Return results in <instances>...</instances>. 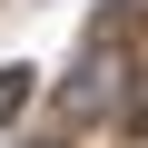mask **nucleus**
I'll list each match as a JSON object with an SVG mask.
<instances>
[{
    "label": "nucleus",
    "mask_w": 148,
    "mask_h": 148,
    "mask_svg": "<svg viewBox=\"0 0 148 148\" xmlns=\"http://www.w3.org/2000/svg\"><path fill=\"white\" fill-rule=\"evenodd\" d=\"M119 79H128V59H119V49H99V59L79 69V79H69V109H89V119H99V109L119 99Z\"/></svg>",
    "instance_id": "1"
},
{
    "label": "nucleus",
    "mask_w": 148,
    "mask_h": 148,
    "mask_svg": "<svg viewBox=\"0 0 148 148\" xmlns=\"http://www.w3.org/2000/svg\"><path fill=\"white\" fill-rule=\"evenodd\" d=\"M30 79H40V69H20V59H10V69H0V128H10V119L30 109Z\"/></svg>",
    "instance_id": "2"
}]
</instances>
